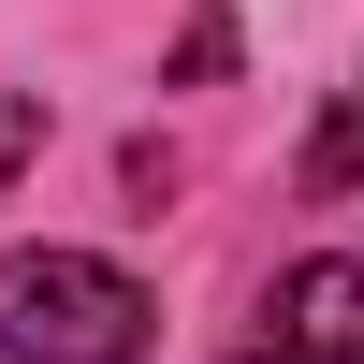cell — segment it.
<instances>
[{
  "label": "cell",
  "instance_id": "cell-1",
  "mask_svg": "<svg viewBox=\"0 0 364 364\" xmlns=\"http://www.w3.org/2000/svg\"><path fill=\"white\" fill-rule=\"evenodd\" d=\"M146 321L161 306L87 248H15L0 262V364H132Z\"/></svg>",
  "mask_w": 364,
  "mask_h": 364
},
{
  "label": "cell",
  "instance_id": "cell-3",
  "mask_svg": "<svg viewBox=\"0 0 364 364\" xmlns=\"http://www.w3.org/2000/svg\"><path fill=\"white\" fill-rule=\"evenodd\" d=\"M29 146H44V102H29V87H0V175H15Z\"/></svg>",
  "mask_w": 364,
  "mask_h": 364
},
{
  "label": "cell",
  "instance_id": "cell-2",
  "mask_svg": "<svg viewBox=\"0 0 364 364\" xmlns=\"http://www.w3.org/2000/svg\"><path fill=\"white\" fill-rule=\"evenodd\" d=\"M233 364H364V262H291Z\"/></svg>",
  "mask_w": 364,
  "mask_h": 364
}]
</instances>
